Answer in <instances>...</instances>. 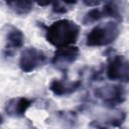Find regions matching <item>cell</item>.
Masks as SVG:
<instances>
[{
    "label": "cell",
    "instance_id": "1",
    "mask_svg": "<svg viewBox=\"0 0 129 129\" xmlns=\"http://www.w3.org/2000/svg\"><path fill=\"white\" fill-rule=\"evenodd\" d=\"M80 33V26L73 20L59 19L46 28L45 39L56 48L76 43Z\"/></svg>",
    "mask_w": 129,
    "mask_h": 129
},
{
    "label": "cell",
    "instance_id": "2",
    "mask_svg": "<svg viewBox=\"0 0 129 129\" xmlns=\"http://www.w3.org/2000/svg\"><path fill=\"white\" fill-rule=\"evenodd\" d=\"M120 34V27L117 21H108L92 28L86 38V45L90 47L105 46L114 42Z\"/></svg>",
    "mask_w": 129,
    "mask_h": 129
},
{
    "label": "cell",
    "instance_id": "3",
    "mask_svg": "<svg viewBox=\"0 0 129 129\" xmlns=\"http://www.w3.org/2000/svg\"><path fill=\"white\" fill-rule=\"evenodd\" d=\"M48 62L46 53L36 47H25L20 54L19 68L24 73H31L42 68Z\"/></svg>",
    "mask_w": 129,
    "mask_h": 129
},
{
    "label": "cell",
    "instance_id": "4",
    "mask_svg": "<svg viewBox=\"0 0 129 129\" xmlns=\"http://www.w3.org/2000/svg\"><path fill=\"white\" fill-rule=\"evenodd\" d=\"M106 76L113 82L122 84L129 83V59L122 54H115L109 57Z\"/></svg>",
    "mask_w": 129,
    "mask_h": 129
},
{
    "label": "cell",
    "instance_id": "5",
    "mask_svg": "<svg viewBox=\"0 0 129 129\" xmlns=\"http://www.w3.org/2000/svg\"><path fill=\"white\" fill-rule=\"evenodd\" d=\"M94 95L102 101L104 106L113 109L125 101L126 90L122 85H107L97 88Z\"/></svg>",
    "mask_w": 129,
    "mask_h": 129
},
{
    "label": "cell",
    "instance_id": "6",
    "mask_svg": "<svg viewBox=\"0 0 129 129\" xmlns=\"http://www.w3.org/2000/svg\"><path fill=\"white\" fill-rule=\"evenodd\" d=\"M79 55H80V49L74 45L56 48L52 56L51 63L54 69L62 73H67L71 64H73L78 59Z\"/></svg>",
    "mask_w": 129,
    "mask_h": 129
},
{
    "label": "cell",
    "instance_id": "7",
    "mask_svg": "<svg viewBox=\"0 0 129 129\" xmlns=\"http://www.w3.org/2000/svg\"><path fill=\"white\" fill-rule=\"evenodd\" d=\"M4 29H5V45L3 48V55L11 56L14 54L16 50H18L23 46L24 34L19 28L10 24L6 25Z\"/></svg>",
    "mask_w": 129,
    "mask_h": 129
},
{
    "label": "cell",
    "instance_id": "8",
    "mask_svg": "<svg viewBox=\"0 0 129 129\" xmlns=\"http://www.w3.org/2000/svg\"><path fill=\"white\" fill-rule=\"evenodd\" d=\"M32 103L33 100L24 97L11 98L6 102L4 110L8 116L13 118H20L25 115V112L32 105Z\"/></svg>",
    "mask_w": 129,
    "mask_h": 129
},
{
    "label": "cell",
    "instance_id": "9",
    "mask_svg": "<svg viewBox=\"0 0 129 129\" xmlns=\"http://www.w3.org/2000/svg\"><path fill=\"white\" fill-rule=\"evenodd\" d=\"M81 80L70 83L66 80H53L49 85V90L55 96H68L79 90L81 87Z\"/></svg>",
    "mask_w": 129,
    "mask_h": 129
},
{
    "label": "cell",
    "instance_id": "10",
    "mask_svg": "<svg viewBox=\"0 0 129 129\" xmlns=\"http://www.w3.org/2000/svg\"><path fill=\"white\" fill-rule=\"evenodd\" d=\"M104 18H113L115 21H123V2L122 0H108L102 9Z\"/></svg>",
    "mask_w": 129,
    "mask_h": 129
},
{
    "label": "cell",
    "instance_id": "11",
    "mask_svg": "<svg viewBox=\"0 0 129 129\" xmlns=\"http://www.w3.org/2000/svg\"><path fill=\"white\" fill-rule=\"evenodd\" d=\"M33 0H5L7 7L18 16H26L33 10Z\"/></svg>",
    "mask_w": 129,
    "mask_h": 129
},
{
    "label": "cell",
    "instance_id": "12",
    "mask_svg": "<svg viewBox=\"0 0 129 129\" xmlns=\"http://www.w3.org/2000/svg\"><path fill=\"white\" fill-rule=\"evenodd\" d=\"M77 2L78 0H54L52 4V10L57 14H63L69 12Z\"/></svg>",
    "mask_w": 129,
    "mask_h": 129
},
{
    "label": "cell",
    "instance_id": "13",
    "mask_svg": "<svg viewBox=\"0 0 129 129\" xmlns=\"http://www.w3.org/2000/svg\"><path fill=\"white\" fill-rule=\"evenodd\" d=\"M103 18H104V15H103L102 9L94 8L85 14V16L83 18V24L84 25H90V24H93L95 22L100 21Z\"/></svg>",
    "mask_w": 129,
    "mask_h": 129
},
{
    "label": "cell",
    "instance_id": "14",
    "mask_svg": "<svg viewBox=\"0 0 129 129\" xmlns=\"http://www.w3.org/2000/svg\"><path fill=\"white\" fill-rule=\"evenodd\" d=\"M104 0H84V4L88 7H96L102 4Z\"/></svg>",
    "mask_w": 129,
    "mask_h": 129
},
{
    "label": "cell",
    "instance_id": "15",
    "mask_svg": "<svg viewBox=\"0 0 129 129\" xmlns=\"http://www.w3.org/2000/svg\"><path fill=\"white\" fill-rule=\"evenodd\" d=\"M38 6H41V7H45V6H48V5H52L54 0H33Z\"/></svg>",
    "mask_w": 129,
    "mask_h": 129
}]
</instances>
